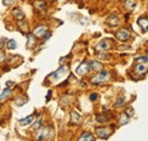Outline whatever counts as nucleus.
I'll return each mask as SVG.
<instances>
[{
	"mask_svg": "<svg viewBox=\"0 0 148 141\" xmlns=\"http://www.w3.org/2000/svg\"><path fill=\"white\" fill-rule=\"evenodd\" d=\"M111 80V73L107 70H100L97 72L96 75H93L90 79V83L93 86H98V84H104L106 82H108Z\"/></svg>",
	"mask_w": 148,
	"mask_h": 141,
	"instance_id": "f257e3e1",
	"label": "nucleus"
},
{
	"mask_svg": "<svg viewBox=\"0 0 148 141\" xmlns=\"http://www.w3.org/2000/svg\"><path fill=\"white\" fill-rule=\"evenodd\" d=\"M54 138V130L50 126H41L38 129V133L36 136L37 140H49Z\"/></svg>",
	"mask_w": 148,
	"mask_h": 141,
	"instance_id": "f03ea898",
	"label": "nucleus"
},
{
	"mask_svg": "<svg viewBox=\"0 0 148 141\" xmlns=\"http://www.w3.org/2000/svg\"><path fill=\"white\" fill-rule=\"evenodd\" d=\"M112 48V43L110 40H103L95 46V50L97 53H107Z\"/></svg>",
	"mask_w": 148,
	"mask_h": 141,
	"instance_id": "7ed1b4c3",
	"label": "nucleus"
},
{
	"mask_svg": "<svg viewBox=\"0 0 148 141\" xmlns=\"http://www.w3.org/2000/svg\"><path fill=\"white\" fill-rule=\"evenodd\" d=\"M96 132H97V136L100 139H107L112 134L113 130L110 129V127H107V126H100V127H97L96 129Z\"/></svg>",
	"mask_w": 148,
	"mask_h": 141,
	"instance_id": "20e7f679",
	"label": "nucleus"
},
{
	"mask_svg": "<svg viewBox=\"0 0 148 141\" xmlns=\"http://www.w3.org/2000/svg\"><path fill=\"white\" fill-rule=\"evenodd\" d=\"M130 36H131V33H130L129 30H127V29H121V30H119V31L115 33V38H116L119 41H122V42L128 41L130 39Z\"/></svg>",
	"mask_w": 148,
	"mask_h": 141,
	"instance_id": "39448f33",
	"label": "nucleus"
},
{
	"mask_svg": "<svg viewBox=\"0 0 148 141\" xmlns=\"http://www.w3.org/2000/svg\"><path fill=\"white\" fill-rule=\"evenodd\" d=\"M48 27L45 25H38L37 27L33 30V35L36 38H45L46 34L48 33Z\"/></svg>",
	"mask_w": 148,
	"mask_h": 141,
	"instance_id": "423d86ee",
	"label": "nucleus"
},
{
	"mask_svg": "<svg viewBox=\"0 0 148 141\" xmlns=\"http://www.w3.org/2000/svg\"><path fill=\"white\" fill-rule=\"evenodd\" d=\"M89 70H90V68H89L88 63H87V62H82V63L76 67V74L80 75V76H83V75H86Z\"/></svg>",
	"mask_w": 148,
	"mask_h": 141,
	"instance_id": "0eeeda50",
	"label": "nucleus"
},
{
	"mask_svg": "<svg viewBox=\"0 0 148 141\" xmlns=\"http://www.w3.org/2000/svg\"><path fill=\"white\" fill-rule=\"evenodd\" d=\"M67 72H69V66H67V65L60 66L58 70H56L55 73L51 74V77H54V80H58V79H60L63 75H65Z\"/></svg>",
	"mask_w": 148,
	"mask_h": 141,
	"instance_id": "6e6552de",
	"label": "nucleus"
},
{
	"mask_svg": "<svg viewBox=\"0 0 148 141\" xmlns=\"http://www.w3.org/2000/svg\"><path fill=\"white\" fill-rule=\"evenodd\" d=\"M147 72H148V66L145 65V63H138L134 66V73L138 74V75H140V76L145 75Z\"/></svg>",
	"mask_w": 148,
	"mask_h": 141,
	"instance_id": "1a4fd4ad",
	"label": "nucleus"
},
{
	"mask_svg": "<svg viewBox=\"0 0 148 141\" xmlns=\"http://www.w3.org/2000/svg\"><path fill=\"white\" fill-rule=\"evenodd\" d=\"M106 24L108 25V26H112V27H114V26H117L119 24H120V18L117 15H115V14H113V15H110L107 19H106Z\"/></svg>",
	"mask_w": 148,
	"mask_h": 141,
	"instance_id": "9d476101",
	"label": "nucleus"
},
{
	"mask_svg": "<svg viewBox=\"0 0 148 141\" xmlns=\"http://www.w3.org/2000/svg\"><path fill=\"white\" fill-rule=\"evenodd\" d=\"M137 23H138V25L140 26V29H141V31L143 32H147L148 31V17L146 16H141V17L138 18V21H137Z\"/></svg>",
	"mask_w": 148,
	"mask_h": 141,
	"instance_id": "9b49d317",
	"label": "nucleus"
},
{
	"mask_svg": "<svg viewBox=\"0 0 148 141\" xmlns=\"http://www.w3.org/2000/svg\"><path fill=\"white\" fill-rule=\"evenodd\" d=\"M88 65H89V68L93 72H99L100 70H103V64L101 63H99L98 60H89L88 62Z\"/></svg>",
	"mask_w": 148,
	"mask_h": 141,
	"instance_id": "f8f14e48",
	"label": "nucleus"
},
{
	"mask_svg": "<svg viewBox=\"0 0 148 141\" xmlns=\"http://www.w3.org/2000/svg\"><path fill=\"white\" fill-rule=\"evenodd\" d=\"M18 23H17V27H18V30L23 33L24 35H27L30 33V29H29V25H27V23L26 22H24L23 19L22 21H17Z\"/></svg>",
	"mask_w": 148,
	"mask_h": 141,
	"instance_id": "ddd939ff",
	"label": "nucleus"
},
{
	"mask_svg": "<svg viewBox=\"0 0 148 141\" xmlns=\"http://www.w3.org/2000/svg\"><path fill=\"white\" fill-rule=\"evenodd\" d=\"M12 14H13L14 18H15V19H17V21H22V19H24V18H25V14H24V12H23L21 8H18V7L13 8Z\"/></svg>",
	"mask_w": 148,
	"mask_h": 141,
	"instance_id": "4468645a",
	"label": "nucleus"
},
{
	"mask_svg": "<svg viewBox=\"0 0 148 141\" xmlns=\"http://www.w3.org/2000/svg\"><path fill=\"white\" fill-rule=\"evenodd\" d=\"M33 121H34V115H29L27 117H25L23 120H19L18 124L21 126H27V125L33 123Z\"/></svg>",
	"mask_w": 148,
	"mask_h": 141,
	"instance_id": "2eb2a0df",
	"label": "nucleus"
},
{
	"mask_svg": "<svg viewBox=\"0 0 148 141\" xmlns=\"http://www.w3.org/2000/svg\"><path fill=\"white\" fill-rule=\"evenodd\" d=\"M81 122H82V116L76 112H72L71 113V124H80Z\"/></svg>",
	"mask_w": 148,
	"mask_h": 141,
	"instance_id": "dca6fc26",
	"label": "nucleus"
},
{
	"mask_svg": "<svg viewBox=\"0 0 148 141\" xmlns=\"http://www.w3.org/2000/svg\"><path fill=\"white\" fill-rule=\"evenodd\" d=\"M33 6H34V8L38 9V10H46V8H47V3L43 1V0H34V2H33Z\"/></svg>",
	"mask_w": 148,
	"mask_h": 141,
	"instance_id": "f3484780",
	"label": "nucleus"
},
{
	"mask_svg": "<svg viewBox=\"0 0 148 141\" xmlns=\"http://www.w3.org/2000/svg\"><path fill=\"white\" fill-rule=\"evenodd\" d=\"M10 96H12V90H10V88H6L1 93H0V101L7 100Z\"/></svg>",
	"mask_w": 148,
	"mask_h": 141,
	"instance_id": "a211bd4d",
	"label": "nucleus"
},
{
	"mask_svg": "<svg viewBox=\"0 0 148 141\" xmlns=\"http://www.w3.org/2000/svg\"><path fill=\"white\" fill-rule=\"evenodd\" d=\"M130 118H131V116L128 115V114L124 112V113L121 114L120 120H119V123L121 124V125H125V124H128L130 122Z\"/></svg>",
	"mask_w": 148,
	"mask_h": 141,
	"instance_id": "6ab92c4d",
	"label": "nucleus"
},
{
	"mask_svg": "<svg viewBox=\"0 0 148 141\" xmlns=\"http://www.w3.org/2000/svg\"><path fill=\"white\" fill-rule=\"evenodd\" d=\"M26 36H27V44H26V47L29 49H31L32 47L36 46V36L33 34H31V33H29Z\"/></svg>",
	"mask_w": 148,
	"mask_h": 141,
	"instance_id": "aec40b11",
	"label": "nucleus"
},
{
	"mask_svg": "<svg viewBox=\"0 0 148 141\" xmlns=\"http://www.w3.org/2000/svg\"><path fill=\"white\" fill-rule=\"evenodd\" d=\"M95 139H96V138L93 137L90 132H84V133L79 138V140H95Z\"/></svg>",
	"mask_w": 148,
	"mask_h": 141,
	"instance_id": "412c9836",
	"label": "nucleus"
},
{
	"mask_svg": "<svg viewBox=\"0 0 148 141\" xmlns=\"http://www.w3.org/2000/svg\"><path fill=\"white\" fill-rule=\"evenodd\" d=\"M7 48H8L9 50H14V49H16V48H17V43H16V41H15L14 39L8 40V42H7Z\"/></svg>",
	"mask_w": 148,
	"mask_h": 141,
	"instance_id": "4be33fe9",
	"label": "nucleus"
},
{
	"mask_svg": "<svg viewBox=\"0 0 148 141\" xmlns=\"http://www.w3.org/2000/svg\"><path fill=\"white\" fill-rule=\"evenodd\" d=\"M136 2L134 1H131V0H127L125 1V8L127 9H129V10H133L134 8H136Z\"/></svg>",
	"mask_w": 148,
	"mask_h": 141,
	"instance_id": "5701e85b",
	"label": "nucleus"
},
{
	"mask_svg": "<svg viewBox=\"0 0 148 141\" xmlns=\"http://www.w3.org/2000/svg\"><path fill=\"white\" fill-rule=\"evenodd\" d=\"M124 103H125V98H124L123 96H121V97H119L117 100L115 101V107H122V106L124 105Z\"/></svg>",
	"mask_w": 148,
	"mask_h": 141,
	"instance_id": "b1692460",
	"label": "nucleus"
},
{
	"mask_svg": "<svg viewBox=\"0 0 148 141\" xmlns=\"http://www.w3.org/2000/svg\"><path fill=\"white\" fill-rule=\"evenodd\" d=\"M25 103H27V98H25V99L23 100L22 97H17V98L15 99V104H16V106H23V104H25Z\"/></svg>",
	"mask_w": 148,
	"mask_h": 141,
	"instance_id": "393cba45",
	"label": "nucleus"
},
{
	"mask_svg": "<svg viewBox=\"0 0 148 141\" xmlns=\"http://www.w3.org/2000/svg\"><path fill=\"white\" fill-rule=\"evenodd\" d=\"M96 120H97V122H99V123H105V122L108 121V117H106L105 115H98V116L96 117Z\"/></svg>",
	"mask_w": 148,
	"mask_h": 141,
	"instance_id": "a878e982",
	"label": "nucleus"
},
{
	"mask_svg": "<svg viewBox=\"0 0 148 141\" xmlns=\"http://www.w3.org/2000/svg\"><path fill=\"white\" fill-rule=\"evenodd\" d=\"M98 58H99V59L108 60V59L111 58V55H108V53H98Z\"/></svg>",
	"mask_w": 148,
	"mask_h": 141,
	"instance_id": "bb28decb",
	"label": "nucleus"
},
{
	"mask_svg": "<svg viewBox=\"0 0 148 141\" xmlns=\"http://www.w3.org/2000/svg\"><path fill=\"white\" fill-rule=\"evenodd\" d=\"M41 126H42V118H41V117H39L37 121H36V123H34V125H33L32 127H33L34 130H38V129H39V127H41Z\"/></svg>",
	"mask_w": 148,
	"mask_h": 141,
	"instance_id": "cd10ccee",
	"label": "nucleus"
},
{
	"mask_svg": "<svg viewBox=\"0 0 148 141\" xmlns=\"http://www.w3.org/2000/svg\"><path fill=\"white\" fill-rule=\"evenodd\" d=\"M137 63H148V57L147 56H141V57H137L136 58Z\"/></svg>",
	"mask_w": 148,
	"mask_h": 141,
	"instance_id": "c85d7f7f",
	"label": "nucleus"
},
{
	"mask_svg": "<svg viewBox=\"0 0 148 141\" xmlns=\"http://www.w3.org/2000/svg\"><path fill=\"white\" fill-rule=\"evenodd\" d=\"M98 98H99V94H98L97 92H92V93L89 96V99H90L91 101H96Z\"/></svg>",
	"mask_w": 148,
	"mask_h": 141,
	"instance_id": "c756f323",
	"label": "nucleus"
},
{
	"mask_svg": "<svg viewBox=\"0 0 148 141\" xmlns=\"http://www.w3.org/2000/svg\"><path fill=\"white\" fill-rule=\"evenodd\" d=\"M15 1H16V0H2V3H3L5 6H8V7H9V6H13V5L15 3Z\"/></svg>",
	"mask_w": 148,
	"mask_h": 141,
	"instance_id": "7c9ffc66",
	"label": "nucleus"
},
{
	"mask_svg": "<svg viewBox=\"0 0 148 141\" xmlns=\"http://www.w3.org/2000/svg\"><path fill=\"white\" fill-rule=\"evenodd\" d=\"M5 60H6V55H5V53H2V51L0 50V64L3 63Z\"/></svg>",
	"mask_w": 148,
	"mask_h": 141,
	"instance_id": "2f4dec72",
	"label": "nucleus"
},
{
	"mask_svg": "<svg viewBox=\"0 0 148 141\" xmlns=\"http://www.w3.org/2000/svg\"><path fill=\"white\" fill-rule=\"evenodd\" d=\"M125 113L132 117V115H133V109H132L131 107H129V108H127V109H125Z\"/></svg>",
	"mask_w": 148,
	"mask_h": 141,
	"instance_id": "473e14b6",
	"label": "nucleus"
},
{
	"mask_svg": "<svg viewBox=\"0 0 148 141\" xmlns=\"http://www.w3.org/2000/svg\"><path fill=\"white\" fill-rule=\"evenodd\" d=\"M6 86H7V88H10L12 86H13V87H15L16 84H15V82H12V81H7V82H6Z\"/></svg>",
	"mask_w": 148,
	"mask_h": 141,
	"instance_id": "72a5a7b5",
	"label": "nucleus"
},
{
	"mask_svg": "<svg viewBox=\"0 0 148 141\" xmlns=\"http://www.w3.org/2000/svg\"><path fill=\"white\" fill-rule=\"evenodd\" d=\"M50 96H51V91H48V94H47V101L50 99Z\"/></svg>",
	"mask_w": 148,
	"mask_h": 141,
	"instance_id": "f704fd0d",
	"label": "nucleus"
},
{
	"mask_svg": "<svg viewBox=\"0 0 148 141\" xmlns=\"http://www.w3.org/2000/svg\"><path fill=\"white\" fill-rule=\"evenodd\" d=\"M48 1H55V0H48Z\"/></svg>",
	"mask_w": 148,
	"mask_h": 141,
	"instance_id": "c9c22d12",
	"label": "nucleus"
}]
</instances>
